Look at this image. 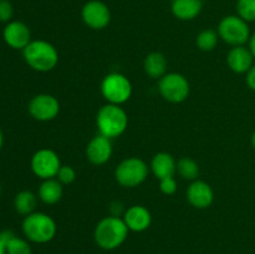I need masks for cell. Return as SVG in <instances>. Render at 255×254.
I'll list each match as a JSON object with an SVG mask.
<instances>
[{"instance_id": "obj_17", "label": "cell", "mask_w": 255, "mask_h": 254, "mask_svg": "<svg viewBox=\"0 0 255 254\" xmlns=\"http://www.w3.org/2000/svg\"><path fill=\"white\" fill-rule=\"evenodd\" d=\"M151 169L158 179L174 177V173L177 172V162L174 161L172 154L167 152H158L152 158Z\"/></svg>"}, {"instance_id": "obj_32", "label": "cell", "mask_w": 255, "mask_h": 254, "mask_svg": "<svg viewBox=\"0 0 255 254\" xmlns=\"http://www.w3.org/2000/svg\"><path fill=\"white\" fill-rule=\"evenodd\" d=\"M2 144H4V134H2L1 128H0V149H1Z\"/></svg>"}, {"instance_id": "obj_9", "label": "cell", "mask_w": 255, "mask_h": 254, "mask_svg": "<svg viewBox=\"0 0 255 254\" xmlns=\"http://www.w3.org/2000/svg\"><path fill=\"white\" fill-rule=\"evenodd\" d=\"M32 173L40 179H50L57 176V172L61 168V161L59 154L50 148H41L31 157Z\"/></svg>"}, {"instance_id": "obj_10", "label": "cell", "mask_w": 255, "mask_h": 254, "mask_svg": "<svg viewBox=\"0 0 255 254\" xmlns=\"http://www.w3.org/2000/svg\"><path fill=\"white\" fill-rule=\"evenodd\" d=\"M27 110L32 119L37 121H51L59 115L60 102L52 95L39 94L30 100Z\"/></svg>"}, {"instance_id": "obj_22", "label": "cell", "mask_w": 255, "mask_h": 254, "mask_svg": "<svg viewBox=\"0 0 255 254\" xmlns=\"http://www.w3.org/2000/svg\"><path fill=\"white\" fill-rule=\"evenodd\" d=\"M177 172L181 174L182 178L187 179V181H196L199 176V167L194 159L189 158V157H182L178 162H177Z\"/></svg>"}, {"instance_id": "obj_31", "label": "cell", "mask_w": 255, "mask_h": 254, "mask_svg": "<svg viewBox=\"0 0 255 254\" xmlns=\"http://www.w3.org/2000/svg\"><path fill=\"white\" fill-rule=\"evenodd\" d=\"M0 254H6V246L1 239H0Z\"/></svg>"}, {"instance_id": "obj_25", "label": "cell", "mask_w": 255, "mask_h": 254, "mask_svg": "<svg viewBox=\"0 0 255 254\" xmlns=\"http://www.w3.org/2000/svg\"><path fill=\"white\" fill-rule=\"evenodd\" d=\"M238 16L247 22L255 21V0H238L237 1Z\"/></svg>"}, {"instance_id": "obj_16", "label": "cell", "mask_w": 255, "mask_h": 254, "mask_svg": "<svg viewBox=\"0 0 255 254\" xmlns=\"http://www.w3.org/2000/svg\"><path fill=\"white\" fill-rule=\"evenodd\" d=\"M253 55L244 46H234L227 55V62L232 71L237 74H247L253 66Z\"/></svg>"}, {"instance_id": "obj_14", "label": "cell", "mask_w": 255, "mask_h": 254, "mask_svg": "<svg viewBox=\"0 0 255 254\" xmlns=\"http://www.w3.org/2000/svg\"><path fill=\"white\" fill-rule=\"evenodd\" d=\"M187 199L194 208L206 209L213 203L214 192L207 182L196 179L187 189Z\"/></svg>"}, {"instance_id": "obj_23", "label": "cell", "mask_w": 255, "mask_h": 254, "mask_svg": "<svg viewBox=\"0 0 255 254\" xmlns=\"http://www.w3.org/2000/svg\"><path fill=\"white\" fill-rule=\"evenodd\" d=\"M219 35L218 31L212 29H206L201 31L197 36V46L202 51H212L216 49L217 44H218Z\"/></svg>"}, {"instance_id": "obj_26", "label": "cell", "mask_w": 255, "mask_h": 254, "mask_svg": "<svg viewBox=\"0 0 255 254\" xmlns=\"http://www.w3.org/2000/svg\"><path fill=\"white\" fill-rule=\"evenodd\" d=\"M56 178L61 184H71L76 179V171L71 166H61V168L57 172Z\"/></svg>"}, {"instance_id": "obj_7", "label": "cell", "mask_w": 255, "mask_h": 254, "mask_svg": "<svg viewBox=\"0 0 255 254\" xmlns=\"http://www.w3.org/2000/svg\"><path fill=\"white\" fill-rule=\"evenodd\" d=\"M218 35L224 42L232 46H243L251 39L248 22L238 15L223 17L218 25Z\"/></svg>"}, {"instance_id": "obj_18", "label": "cell", "mask_w": 255, "mask_h": 254, "mask_svg": "<svg viewBox=\"0 0 255 254\" xmlns=\"http://www.w3.org/2000/svg\"><path fill=\"white\" fill-rule=\"evenodd\" d=\"M203 0H173L172 12L179 20H193L201 14Z\"/></svg>"}, {"instance_id": "obj_33", "label": "cell", "mask_w": 255, "mask_h": 254, "mask_svg": "<svg viewBox=\"0 0 255 254\" xmlns=\"http://www.w3.org/2000/svg\"><path fill=\"white\" fill-rule=\"evenodd\" d=\"M251 141H252V146H253L254 149H255V131L253 132V134H252V139H251Z\"/></svg>"}, {"instance_id": "obj_24", "label": "cell", "mask_w": 255, "mask_h": 254, "mask_svg": "<svg viewBox=\"0 0 255 254\" xmlns=\"http://www.w3.org/2000/svg\"><path fill=\"white\" fill-rule=\"evenodd\" d=\"M31 247L29 242L14 236L6 243V254H31Z\"/></svg>"}, {"instance_id": "obj_12", "label": "cell", "mask_w": 255, "mask_h": 254, "mask_svg": "<svg viewBox=\"0 0 255 254\" xmlns=\"http://www.w3.org/2000/svg\"><path fill=\"white\" fill-rule=\"evenodd\" d=\"M2 37L7 46L15 50H24L31 42L29 26L21 21H10L2 31Z\"/></svg>"}, {"instance_id": "obj_3", "label": "cell", "mask_w": 255, "mask_h": 254, "mask_svg": "<svg viewBox=\"0 0 255 254\" xmlns=\"http://www.w3.org/2000/svg\"><path fill=\"white\" fill-rule=\"evenodd\" d=\"M56 231L57 227L54 219L41 212H34L22 221V233L32 243H49L56 236Z\"/></svg>"}, {"instance_id": "obj_20", "label": "cell", "mask_w": 255, "mask_h": 254, "mask_svg": "<svg viewBox=\"0 0 255 254\" xmlns=\"http://www.w3.org/2000/svg\"><path fill=\"white\" fill-rule=\"evenodd\" d=\"M146 74L152 79H161L167 74V59L162 52L154 51L146 56L143 62Z\"/></svg>"}, {"instance_id": "obj_19", "label": "cell", "mask_w": 255, "mask_h": 254, "mask_svg": "<svg viewBox=\"0 0 255 254\" xmlns=\"http://www.w3.org/2000/svg\"><path fill=\"white\" fill-rule=\"evenodd\" d=\"M64 189L59 179H44L39 187V198L45 204H56L61 201Z\"/></svg>"}, {"instance_id": "obj_34", "label": "cell", "mask_w": 255, "mask_h": 254, "mask_svg": "<svg viewBox=\"0 0 255 254\" xmlns=\"http://www.w3.org/2000/svg\"><path fill=\"white\" fill-rule=\"evenodd\" d=\"M0 193H1V187H0Z\"/></svg>"}, {"instance_id": "obj_30", "label": "cell", "mask_w": 255, "mask_h": 254, "mask_svg": "<svg viewBox=\"0 0 255 254\" xmlns=\"http://www.w3.org/2000/svg\"><path fill=\"white\" fill-rule=\"evenodd\" d=\"M249 50H251L252 55H253V57L255 59V32L252 35L251 39H249Z\"/></svg>"}, {"instance_id": "obj_28", "label": "cell", "mask_w": 255, "mask_h": 254, "mask_svg": "<svg viewBox=\"0 0 255 254\" xmlns=\"http://www.w3.org/2000/svg\"><path fill=\"white\" fill-rule=\"evenodd\" d=\"M14 15V7L7 0H0V21L10 22Z\"/></svg>"}, {"instance_id": "obj_15", "label": "cell", "mask_w": 255, "mask_h": 254, "mask_svg": "<svg viewBox=\"0 0 255 254\" xmlns=\"http://www.w3.org/2000/svg\"><path fill=\"white\" fill-rule=\"evenodd\" d=\"M124 221L129 231L132 232H144L149 228L152 223L151 212L143 206H132L125 212Z\"/></svg>"}, {"instance_id": "obj_27", "label": "cell", "mask_w": 255, "mask_h": 254, "mask_svg": "<svg viewBox=\"0 0 255 254\" xmlns=\"http://www.w3.org/2000/svg\"><path fill=\"white\" fill-rule=\"evenodd\" d=\"M177 181L174 179V177H167V178L159 179V189L163 194L167 196H172L177 192Z\"/></svg>"}, {"instance_id": "obj_13", "label": "cell", "mask_w": 255, "mask_h": 254, "mask_svg": "<svg viewBox=\"0 0 255 254\" xmlns=\"http://www.w3.org/2000/svg\"><path fill=\"white\" fill-rule=\"evenodd\" d=\"M112 151L114 148H112L111 138L104 134H97L87 144L86 157L95 166H102L111 158Z\"/></svg>"}, {"instance_id": "obj_2", "label": "cell", "mask_w": 255, "mask_h": 254, "mask_svg": "<svg viewBox=\"0 0 255 254\" xmlns=\"http://www.w3.org/2000/svg\"><path fill=\"white\" fill-rule=\"evenodd\" d=\"M24 60L32 70L47 72L55 69L59 62V52L56 47L45 40H31L22 50Z\"/></svg>"}, {"instance_id": "obj_1", "label": "cell", "mask_w": 255, "mask_h": 254, "mask_svg": "<svg viewBox=\"0 0 255 254\" xmlns=\"http://www.w3.org/2000/svg\"><path fill=\"white\" fill-rule=\"evenodd\" d=\"M128 231L124 219L115 216L106 217L101 219L95 228V242L105 251H114L125 243Z\"/></svg>"}, {"instance_id": "obj_4", "label": "cell", "mask_w": 255, "mask_h": 254, "mask_svg": "<svg viewBox=\"0 0 255 254\" xmlns=\"http://www.w3.org/2000/svg\"><path fill=\"white\" fill-rule=\"evenodd\" d=\"M96 124L100 134L112 139L121 136L126 131L128 126V116L120 105L107 104L97 112Z\"/></svg>"}, {"instance_id": "obj_8", "label": "cell", "mask_w": 255, "mask_h": 254, "mask_svg": "<svg viewBox=\"0 0 255 254\" xmlns=\"http://www.w3.org/2000/svg\"><path fill=\"white\" fill-rule=\"evenodd\" d=\"M158 91L166 101L171 104H181L189 96L191 86L188 80L183 75L178 72H171L159 79Z\"/></svg>"}, {"instance_id": "obj_21", "label": "cell", "mask_w": 255, "mask_h": 254, "mask_svg": "<svg viewBox=\"0 0 255 254\" xmlns=\"http://www.w3.org/2000/svg\"><path fill=\"white\" fill-rule=\"evenodd\" d=\"M37 206V197L30 191H21L15 196L14 207L15 211L21 216L26 217L34 213Z\"/></svg>"}, {"instance_id": "obj_5", "label": "cell", "mask_w": 255, "mask_h": 254, "mask_svg": "<svg viewBox=\"0 0 255 254\" xmlns=\"http://www.w3.org/2000/svg\"><path fill=\"white\" fill-rule=\"evenodd\" d=\"M101 94L109 104L120 105L127 102L132 95V84L125 75L112 72L106 75L101 82Z\"/></svg>"}, {"instance_id": "obj_29", "label": "cell", "mask_w": 255, "mask_h": 254, "mask_svg": "<svg viewBox=\"0 0 255 254\" xmlns=\"http://www.w3.org/2000/svg\"><path fill=\"white\" fill-rule=\"evenodd\" d=\"M247 84L253 91H255V65H253L251 70L247 72Z\"/></svg>"}, {"instance_id": "obj_11", "label": "cell", "mask_w": 255, "mask_h": 254, "mask_svg": "<svg viewBox=\"0 0 255 254\" xmlns=\"http://www.w3.org/2000/svg\"><path fill=\"white\" fill-rule=\"evenodd\" d=\"M81 17L85 24L94 30H102L111 21V11L105 2L100 0H90L84 5Z\"/></svg>"}, {"instance_id": "obj_6", "label": "cell", "mask_w": 255, "mask_h": 254, "mask_svg": "<svg viewBox=\"0 0 255 254\" xmlns=\"http://www.w3.org/2000/svg\"><path fill=\"white\" fill-rule=\"evenodd\" d=\"M115 177L121 186L133 188L146 181L148 177V166L138 157H129L117 166Z\"/></svg>"}]
</instances>
